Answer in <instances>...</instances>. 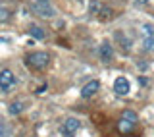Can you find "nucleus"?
Masks as SVG:
<instances>
[{"label":"nucleus","instance_id":"obj_7","mask_svg":"<svg viewBox=\"0 0 154 137\" xmlns=\"http://www.w3.org/2000/svg\"><path fill=\"white\" fill-rule=\"evenodd\" d=\"M98 89H100V83L96 81V79H93V81H89L83 89H81V97H83V99H91L93 95H96V91H98Z\"/></svg>","mask_w":154,"mask_h":137},{"label":"nucleus","instance_id":"obj_18","mask_svg":"<svg viewBox=\"0 0 154 137\" xmlns=\"http://www.w3.org/2000/svg\"><path fill=\"white\" fill-rule=\"evenodd\" d=\"M75 2H79V0H75Z\"/></svg>","mask_w":154,"mask_h":137},{"label":"nucleus","instance_id":"obj_4","mask_svg":"<svg viewBox=\"0 0 154 137\" xmlns=\"http://www.w3.org/2000/svg\"><path fill=\"white\" fill-rule=\"evenodd\" d=\"M14 85H16V75H14L10 70H2V72H0V89H2L4 93H8Z\"/></svg>","mask_w":154,"mask_h":137},{"label":"nucleus","instance_id":"obj_13","mask_svg":"<svg viewBox=\"0 0 154 137\" xmlns=\"http://www.w3.org/2000/svg\"><path fill=\"white\" fill-rule=\"evenodd\" d=\"M23 108H25V106H23V102H12V104H10V114H12V116H17L19 112H23Z\"/></svg>","mask_w":154,"mask_h":137},{"label":"nucleus","instance_id":"obj_5","mask_svg":"<svg viewBox=\"0 0 154 137\" xmlns=\"http://www.w3.org/2000/svg\"><path fill=\"white\" fill-rule=\"evenodd\" d=\"M79 120H75V118H67L64 122V126H62V135L64 137H73V133L77 129H79Z\"/></svg>","mask_w":154,"mask_h":137},{"label":"nucleus","instance_id":"obj_15","mask_svg":"<svg viewBox=\"0 0 154 137\" xmlns=\"http://www.w3.org/2000/svg\"><path fill=\"white\" fill-rule=\"evenodd\" d=\"M10 133H12V128L4 122H0V137H8Z\"/></svg>","mask_w":154,"mask_h":137},{"label":"nucleus","instance_id":"obj_2","mask_svg":"<svg viewBox=\"0 0 154 137\" xmlns=\"http://www.w3.org/2000/svg\"><path fill=\"white\" fill-rule=\"evenodd\" d=\"M33 12L41 18H54L56 10L50 0H33Z\"/></svg>","mask_w":154,"mask_h":137},{"label":"nucleus","instance_id":"obj_3","mask_svg":"<svg viewBox=\"0 0 154 137\" xmlns=\"http://www.w3.org/2000/svg\"><path fill=\"white\" fill-rule=\"evenodd\" d=\"M27 64L33 68V70H45V68L50 64V56L48 52H33V54L27 56Z\"/></svg>","mask_w":154,"mask_h":137},{"label":"nucleus","instance_id":"obj_9","mask_svg":"<svg viewBox=\"0 0 154 137\" xmlns=\"http://www.w3.org/2000/svg\"><path fill=\"white\" fill-rule=\"evenodd\" d=\"M29 35H31V37H35V39H37V41H41V39H45V37H46V33H45V31H42V29H41V27H37V25H33L31 29H29Z\"/></svg>","mask_w":154,"mask_h":137},{"label":"nucleus","instance_id":"obj_17","mask_svg":"<svg viewBox=\"0 0 154 137\" xmlns=\"http://www.w3.org/2000/svg\"><path fill=\"white\" fill-rule=\"evenodd\" d=\"M137 2H139V4H146L148 0H137Z\"/></svg>","mask_w":154,"mask_h":137},{"label":"nucleus","instance_id":"obj_1","mask_svg":"<svg viewBox=\"0 0 154 137\" xmlns=\"http://www.w3.org/2000/svg\"><path fill=\"white\" fill-rule=\"evenodd\" d=\"M137 122H139V116L133 110H125L122 114V118H119V122H118V129L122 133H131L133 128L137 126Z\"/></svg>","mask_w":154,"mask_h":137},{"label":"nucleus","instance_id":"obj_12","mask_svg":"<svg viewBox=\"0 0 154 137\" xmlns=\"http://www.w3.org/2000/svg\"><path fill=\"white\" fill-rule=\"evenodd\" d=\"M141 33H143V39L144 37H152L154 35V25H152V23H143Z\"/></svg>","mask_w":154,"mask_h":137},{"label":"nucleus","instance_id":"obj_8","mask_svg":"<svg viewBox=\"0 0 154 137\" xmlns=\"http://www.w3.org/2000/svg\"><path fill=\"white\" fill-rule=\"evenodd\" d=\"M98 56L102 62H110L114 56V50H112V45L110 43H102V45L98 46Z\"/></svg>","mask_w":154,"mask_h":137},{"label":"nucleus","instance_id":"obj_10","mask_svg":"<svg viewBox=\"0 0 154 137\" xmlns=\"http://www.w3.org/2000/svg\"><path fill=\"white\" fill-rule=\"evenodd\" d=\"M143 50H146V52H154V35H152V37H144V39H143Z\"/></svg>","mask_w":154,"mask_h":137},{"label":"nucleus","instance_id":"obj_16","mask_svg":"<svg viewBox=\"0 0 154 137\" xmlns=\"http://www.w3.org/2000/svg\"><path fill=\"white\" fill-rule=\"evenodd\" d=\"M110 18H112V10H110V8H102V12H100V19L106 21V19H110Z\"/></svg>","mask_w":154,"mask_h":137},{"label":"nucleus","instance_id":"obj_14","mask_svg":"<svg viewBox=\"0 0 154 137\" xmlns=\"http://www.w3.org/2000/svg\"><path fill=\"white\" fill-rule=\"evenodd\" d=\"M10 19V10L0 2V21H8Z\"/></svg>","mask_w":154,"mask_h":137},{"label":"nucleus","instance_id":"obj_11","mask_svg":"<svg viewBox=\"0 0 154 137\" xmlns=\"http://www.w3.org/2000/svg\"><path fill=\"white\" fill-rule=\"evenodd\" d=\"M102 8H104V6H102L100 2H96V0H93V2L89 4V12L93 14V16H98V14L102 12Z\"/></svg>","mask_w":154,"mask_h":137},{"label":"nucleus","instance_id":"obj_6","mask_svg":"<svg viewBox=\"0 0 154 137\" xmlns=\"http://www.w3.org/2000/svg\"><path fill=\"white\" fill-rule=\"evenodd\" d=\"M129 91H131V85H129L127 77H118V79L114 81V93L116 95L123 97V95H127Z\"/></svg>","mask_w":154,"mask_h":137}]
</instances>
